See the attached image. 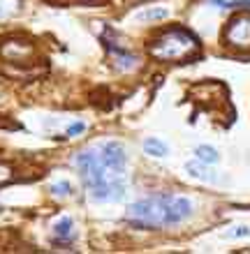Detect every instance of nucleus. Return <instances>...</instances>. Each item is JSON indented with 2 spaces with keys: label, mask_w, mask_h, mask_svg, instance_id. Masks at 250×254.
I'll return each instance as SVG.
<instances>
[{
  "label": "nucleus",
  "mask_w": 250,
  "mask_h": 254,
  "mask_svg": "<svg viewBox=\"0 0 250 254\" xmlns=\"http://www.w3.org/2000/svg\"><path fill=\"white\" fill-rule=\"evenodd\" d=\"M125 148L118 141H104L77 155L75 164L90 192V199L100 203H116L125 196Z\"/></svg>",
  "instance_id": "f257e3e1"
},
{
  "label": "nucleus",
  "mask_w": 250,
  "mask_h": 254,
  "mask_svg": "<svg viewBox=\"0 0 250 254\" xmlns=\"http://www.w3.org/2000/svg\"><path fill=\"white\" fill-rule=\"evenodd\" d=\"M192 215V201L178 194H151L135 201L125 213V222L135 229L176 227Z\"/></svg>",
  "instance_id": "f03ea898"
},
{
  "label": "nucleus",
  "mask_w": 250,
  "mask_h": 254,
  "mask_svg": "<svg viewBox=\"0 0 250 254\" xmlns=\"http://www.w3.org/2000/svg\"><path fill=\"white\" fill-rule=\"evenodd\" d=\"M149 51L156 61L185 63L199 54V40L185 28H167L149 44Z\"/></svg>",
  "instance_id": "7ed1b4c3"
},
{
  "label": "nucleus",
  "mask_w": 250,
  "mask_h": 254,
  "mask_svg": "<svg viewBox=\"0 0 250 254\" xmlns=\"http://www.w3.org/2000/svg\"><path fill=\"white\" fill-rule=\"evenodd\" d=\"M248 35H250L248 9H241V14L234 16V19L227 23V28H225V40L230 42L232 47L248 49Z\"/></svg>",
  "instance_id": "20e7f679"
},
{
  "label": "nucleus",
  "mask_w": 250,
  "mask_h": 254,
  "mask_svg": "<svg viewBox=\"0 0 250 254\" xmlns=\"http://www.w3.org/2000/svg\"><path fill=\"white\" fill-rule=\"evenodd\" d=\"M54 241L61 243V245H68V243L75 241V222H72V217H61L54 224Z\"/></svg>",
  "instance_id": "39448f33"
},
{
  "label": "nucleus",
  "mask_w": 250,
  "mask_h": 254,
  "mask_svg": "<svg viewBox=\"0 0 250 254\" xmlns=\"http://www.w3.org/2000/svg\"><path fill=\"white\" fill-rule=\"evenodd\" d=\"M185 171H188L192 178H199V181H204V183H216L218 181L216 176H213V171H209L206 164H202V162H188V164H185Z\"/></svg>",
  "instance_id": "423d86ee"
},
{
  "label": "nucleus",
  "mask_w": 250,
  "mask_h": 254,
  "mask_svg": "<svg viewBox=\"0 0 250 254\" xmlns=\"http://www.w3.org/2000/svg\"><path fill=\"white\" fill-rule=\"evenodd\" d=\"M144 150H146V155H151V157H167L169 155L167 143L156 139V136H149V139L144 141Z\"/></svg>",
  "instance_id": "0eeeda50"
},
{
  "label": "nucleus",
  "mask_w": 250,
  "mask_h": 254,
  "mask_svg": "<svg viewBox=\"0 0 250 254\" xmlns=\"http://www.w3.org/2000/svg\"><path fill=\"white\" fill-rule=\"evenodd\" d=\"M167 16H169L167 9H163V7H151V9L137 12L135 19L139 21V23H153V21H163V19H167Z\"/></svg>",
  "instance_id": "6e6552de"
},
{
  "label": "nucleus",
  "mask_w": 250,
  "mask_h": 254,
  "mask_svg": "<svg viewBox=\"0 0 250 254\" xmlns=\"http://www.w3.org/2000/svg\"><path fill=\"white\" fill-rule=\"evenodd\" d=\"M195 155H197V162H202V164H206V167H211V164H216V162L220 160L218 150L216 148H211V146H197Z\"/></svg>",
  "instance_id": "1a4fd4ad"
},
{
  "label": "nucleus",
  "mask_w": 250,
  "mask_h": 254,
  "mask_svg": "<svg viewBox=\"0 0 250 254\" xmlns=\"http://www.w3.org/2000/svg\"><path fill=\"white\" fill-rule=\"evenodd\" d=\"M49 192L54 194L56 199H65V196H70V194H72V185H70L68 181L54 183V185H51V188H49Z\"/></svg>",
  "instance_id": "9d476101"
},
{
  "label": "nucleus",
  "mask_w": 250,
  "mask_h": 254,
  "mask_svg": "<svg viewBox=\"0 0 250 254\" xmlns=\"http://www.w3.org/2000/svg\"><path fill=\"white\" fill-rule=\"evenodd\" d=\"M12 178H14V169L9 164H5V162H0V188L7 185Z\"/></svg>",
  "instance_id": "9b49d317"
},
{
  "label": "nucleus",
  "mask_w": 250,
  "mask_h": 254,
  "mask_svg": "<svg viewBox=\"0 0 250 254\" xmlns=\"http://www.w3.org/2000/svg\"><path fill=\"white\" fill-rule=\"evenodd\" d=\"M83 129H86V123L79 121V123H72V125L65 129V136H77V134H82Z\"/></svg>",
  "instance_id": "f8f14e48"
}]
</instances>
